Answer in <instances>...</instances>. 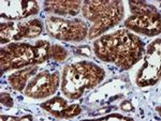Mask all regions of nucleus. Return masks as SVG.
Instances as JSON below:
<instances>
[{
    "instance_id": "f257e3e1",
    "label": "nucleus",
    "mask_w": 161,
    "mask_h": 121,
    "mask_svg": "<svg viewBox=\"0 0 161 121\" xmlns=\"http://www.w3.org/2000/svg\"><path fill=\"white\" fill-rule=\"evenodd\" d=\"M103 75L102 70L92 63L71 64L64 70L62 90L69 97L76 99L84 88H92L102 79Z\"/></svg>"
},
{
    "instance_id": "f03ea898",
    "label": "nucleus",
    "mask_w": 161,
    "mask_h": 121,
    "mask_svg": "<svg viewBox=\"0 0 161 121\" xmlns=\"http://www.w3.org/2000/svg\"><path fill=\"white\" fill-rule=\"evenodd\" d=\"M47 29L53 37L66 41H80L86 35V25L80 20H67L51 17L47 22Z\"/></svg>"
},
{
    "instance_id": "7ed1b4c3",
    "label": "nucleus",
    "mask_w": 161,
    "mask_h": 121,
    "mask_svg": "<svg viewBox=\"0 0 161 121\" xmlns=\"http://www.w3.org/2000/svg\"><path fill=\"white\" fill-rule=\"evenodd\" d=\"M58 84V74L48 75L46 72H42L28 84L26 93L30 97H43L56 91Z\"/></svg>"
},
{
    "instance_id": "20e7f679",
    "label": "nucleus",
    "mask_w": 161,
    "mask_h": 121,
    "mask_svg": "<svg viewBox=\"0 0 161 121\" xmlns=\"http://www.w3.org/2000/svg\"><path fill=\"white\" fill-rule=\"evenodd\" d=\"M41 31H42V24L37 19L22 23V24L17 25V34L15 37V40H19L23 37L33 38L38 35Z\"/></svg>"
},
{
    "instance_id": "39448f33",
    "label": "nucleus",
    "mask_w": 161,
    "mask_h": 121,
    "mask_svg": "<svg viewBox=\"0 0 161 121\" xmlns=\"http://www.w3.org/2000/svg\"><path fill=\"white\" fill-rule=\"evenodd\" d=\"M79 1H48L45 3V9H52L60 14L75 15L79 13Z\"/></svg>"
},
{
    "instance_id": "423d86ee",
    "label": "nucleus",
    "mask_w": 161,
    "mask_h": 121,
    "mask_svg": "<svg viewBox=\"0 0 161 121\" xmlns=\"http://www.w3.org/2000/svg\"><path fill=\"white\" fill-rule=\"evenodd\" d=\"M41 106L44 109L48 110L51 114L55 115L56 117H60L61 112L67 107V102L64 100L60 99V97H55V99L51 100V101L43 103Z\"/></svg>"
},
{
    "instance_id": "0eeeda50",
    "label": "nucleus",
    "mask_w": 161,
    "mask_h": 121,
    "mask_svg": "<svg viewBox=\"0 0 161 121\" xmlns=\"http://www.w3.org/2000/svg\"><path fill=\"white\" fill-rule=\"evenodd\" d=\"M35 51H36L35 62H43L46 59L50 58V56H52L51 45L50 43L45 42V41H40V42L36 43Z\"/></svg>"
},
{
    "instance_id": "6e6552de",
    "label": "nucleus",
    "mask_w": 161,
    "mask_h": 121,
    "mask_svg": "<svg viewBox=\"0 0 161 121\" xmlns=\"http://www.w3.org/2000/svg\"><path fill=\"white\" fill-rule=\"evenodd\" d=\"M30 73H32V70L26 69V70L16 72L15 74L10 76V83L13 86V88L17 90H22L24 88L26 82H27L28 75H30Z\"/></svg>"
},
{
    "instance_id": "1a4fd4ad",
    "label": "nucleus",
    "mask_w": 161,
    "mask_h": 121,
    "mask_svg": "<svg viewBox=\"0 0 161 121\" xmlns=\"http://www.w3.org/2000/svg\"><path fill=\"white\" fill-rule=\"evenodd\" d=\"M51 55L55 60H58V61H61V60H64L67 57V50H64L61 46H58V45H53L51 46Z\"/></svg>"
},
{
    "instance_id": "9d476101",
    "label": "nucleus",
    "mask_w": 161,
    "mask_h": 121,
    "mask_svg": "<svg viewBox=\"0 0 161 121\" xmlns=\"http://www.w3.org/2000/svg\"><path fill=\"white\" fill-rule=\"evenodd\" d=\"M80 112V108L79 105H71V106H67L66 108L62 110L60 117L71 118V117H74V116L79 115Z\"/></svg>"
},
{
    "instance_id": "9b49d317",
    "label": "nucleus",
    "mask_w": 161,
    "mask_h": 121,
    "mask_svg": "<svg viewBox=\"0 0 161 121\" xmlns=\"http://www.w3.org/2000/svg\"><path fill=\"white\" fill-rule=\"evenodd\" d=\"M1 103L3 105H6V106H12L13 100L8 93H2L1 94Z\"/></svg>"
},
{
    "instance_id": "f8f14e48",
    "label": "nucleus",
    "mask_w": 161,
    "mask_h": 121,
    "mask_svg": "<svg viewBox=\"0 0 161 121\" xmlns=\"http://www.w3.org/2000/svg\"><path fill=\"white\" fill-rule=\"evenodd\" d=\"M121 109L124 110H133V106L130 102H124L121 104Z\"/></svg>"
},
{
    "instance_id": "ddd939ff",
    "label": "nucleus",
    "mask_w": 161,
    "mask_h": 121,
    "mask_svg": "<svg viewBox=\"0 0 161 121\" xmlns=\"http://www.w3.org/2000/svg\"><path fill=\"white\" fill-rule=\"evenodd\" d=\"M110 118H117V119H124V117L119 115H111V116H108V117H104V119H110Z\"/></svg>"
}]
</instances>
